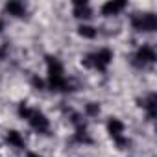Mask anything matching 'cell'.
<instances>
[{"label":"cell","mask_w":157,"mask_h":157,"mask_svg":"<svg viewBox=\"0 0 157 157\" xmlns=\"http://www.w3.org/2000/svg\"><path fill=\"white\" fill-rule=\"evenodd\" d=\"M44 82L46 89L52 93H72L76 91V83L72 78L67 76L65 65L57 56H46L44 57Z\"/></svg>","instance_id":"1"},{"label":"cell","mask_w":157,"mask_h":157,"mask_svg":"<svg viewBox=\"0 0 157 157\" xmlns=\"http://www.w3.org/2000/svg\"><path fill=\"white\" fill-rule=\"evenodd\" d=\"M115 59V52L107 46H102L94 52H89L82 57V65L89 70H96V72H107L109 67L113 65Z\"/></svg>","instance_id":"2"},{"label":"cell","mask_w":157,"mask_h":157,"mask_svg":"<svg viewBox=\"0 0 157 157\" xmlns=\"http://www.w3.org/2000/svg\"><path fill=\"white\" fill-rule=\"evenodd\" d=\"M105 131L109 135V139L115 142V146L118 150H126L129 146V139L126 135V122L118 117H109L105 120Z\"/></svg>","instance_id":"3"},{"label":"cell","mask_w":157,"mask_h":157,"mask_svg":"<svg viewBox=\"0 0 157 157\" xmlns=\"http://www.w3.org/2000/svg\"><path fill=\"white\" fill-rule=\"evenodd\" d=\"M157 61V52L153 48V44L150 43H142L135 48L133 56H131V65L139 70H146V68H151Z\"/></svg>","instance_id":"4"},{"label":"cell","mask_w":157,"mask_h":157,"mask_svg":"<svg viewBox=\"0 0 157 157\" xmlns=\"http://www.w3.org/2000/svg\"><path fill=\"white\" fill-rule=\"evenodd\" d=\"M129 26L137 33H153L157 30V15L153 11H137L129 17Z\"/></svg>","instance_id":"5"},{"label":"cell","mask_w":157,"mask_h":157,"mask_svg":"<svg viewBox=\"0 0 157 157\" xmlns=\"http://www.w3.org/2000/svg\"><path fill=\"white\" fill-rule=\"evenodd\" d=\"M32 131H35L37 135H48L50 133V118L44 111H41L39 107H32L28 118L24 120Z\"/></svg>","instance_id":"6"},{"label":"cell","mask_w":157,"mask_h":157,"mask_svg":"<svg viewBox=\"0 0 157 157\" xmlns=\"http://www.w3.org/2000/svg\"><path fill=\"white\" fill-rule=\"evenodd\" d=\"M128 0H105V2L100 6V15L105 19L111 17H118L128 10Z\"/></svg>","instance_id":"7"},{"label":"cell","mask_w":157,"mask_h":157,"mask_svg":"<svg viewBox=\"0 0 157 157\" xmlns=\"http://www.w3.org/2000/svg\"><path fill=\"white\" fill-rule=\"evenodd\" d=\"M72 17L80 22H89L94 17V10L87 0H74L72 2Z\"/></svg>","instance_id":"8"},{"label":"cell","mask_w":157,"mask_h":157,"mask_svg":"<svg viewBox=\"0 0 157 157\" xmlns=\"http://www.w3.org/2000/svg\"><path fill=\"white\" fill-rule=\"evenodd\" d=\"M4 15L11 17V19H26L28 17V6L21 0H8L4 4Z\"/></svg>","instance_id":"9"},{"label":"cell","mask_w":157,"mask_h":157,"mask_svg":"<svg viewBox=\"0 0 157 157\" xmlns=\"http://www.w3.org/2000/svg\"><path fill=\"white\" fill-rule=\"evenodd\" d=\"M139 102H140L139 105H140V109L144 111L146 118H148V120H153V118H155V113H157V94H155L153 91H150V93H146Z\"/></svg>","instance_id":"10"},{"label":"cell","mask_w":157,"mask_h":157,"mask_svg":"<svg viewBox=\"0 0 157 157\" xmlns=\"http://www.w3.org/2000/svg\"><path fill=\"white\" fill-rule=\"evenodd\" d=\"M4 142L13 150H26V139L19 129H8L4 133Z\"/></svg>","instance_id":"11"},{"label":"cell","mask_w":157,"mask_h":157,"mask_svg":"<svg viewBox=\"0 0 157 157\" xmlns=\"http://www.w3.org/2000/svg\"><path fill=\"white\" fill-rule=\"evenodd\" d=\"M72 140H74L76 144H82V146H89V144H93V135L89 133V129H87V124L74 128Z\"/></svg>","instance_id":"12"},{"label":"cell","mask_w":157,"mask_h":157,"mask_svg":"<svg viewBox=\"0 0 157 157\" xmlns=\"http://www.w3.org/2000/svg\"><path fill=\"white\" fill-rule=\"evenodd\" d=\"M76 33L82 39H85V41H94L98 37V28L93 26L91 22H80L78 28H76Z\"/></svg>","instance_id":"13"},{"label":"cell","mask_w":157,"mask_h":157,"mask_svg":"<svg viewBox=\"0 0 157 157\" xmlns=\"http://www.w3.org/2000/svg\"><path fill=\"white\" fill-rule=\"evenodd\" d=\"M100 113H102V105H100L98 102H87L82 115H83L85 118H96Z\"/></svg>","instance_id":"14"},{"label":"cell","mask_w":157,"mask_h":157,"mask_svg":"<svg viewBox=\"0 0 157 157\" xmlns=\"http://www.w3.org/2000/svg\"><path fill=\"white\" fill-rule=\"evenodd\" d=\"M32 87H33L35 91H46V82H44V78L33 76V78H32Z\"/></svg>","instance_id":"15"},{"label":"cell","mask_w":157,"mask_h":157,"mask_svg":"<svg viewBox=\"0 0 157 157\" xmlns=\"http://www.w3.org/2000/svg\"><path fill=\"white\" fill-rule=\"evenodd\" d=\"M4 30H6V21L0 17V33H4Z\"/></svg>","instance_id":"16"},{"label":"cell","mask_w":157,"mask_h":157,"mask_svg":"<svg viewBox=\"0 0 157 157\" xmlns=\"http://www.w3.org/2000/svg\"><path fill=\"white\" fill-rule=\"evenodd\" d=\"M24 157H43V155H41V153H37V151H28Z\"/></svg>","instance_id":"17"},{"label":"cell","mask_w":157,"mask_h":157,"mask_svg":"<svg viewBox=\"0 0 157 157\" xmlns=\"http://www.w3.org/2000/svg\"><path fill=\"white\" fill-rule=\"evenodd\" d=\"M0 157H2V155H0Z\"/></svg>","instance_id":"18"}]
</instances>
